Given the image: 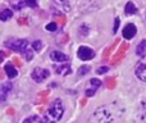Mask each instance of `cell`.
<instances>
[{
    "mask_svg": "<svg viewBox=\"0 0 146 123\" xmlns=\"http://www.w3.org/2000/svg\"><path fill=\"white\" fill-rule=\"evenodd\" d=\"M58 1H60V3H64V1H67V0H58Z\"/></svg>",
    "mask_w": 146,
    "mask_h": 123,
    "instance_id": "484cf974",
    "label": "cell"
},
{
    "mask_svg": "<svg viewBox=\"0 0 146 123\" xmlns=\"http://www.w3.org/2000/svg\"><path fill=\"white\" fill-rule=\"evenodd\" d=\"M71 72V67L69 65H62V67L56 68V73H63V74H68Z\"/></svg>",
    "mask_w": 146,
    "mask_h": 123,
    "instance_id": "5bb4252c",
    "label": "cell"
},
{
    "mask_svg": "<svg viewBox=\"0 0 146 123\" xmlns=\"http://www.w3.org/2000/svg\"><path fill=\"white\" fill-rule=\"evenodd\" d=\"M137 12V8L135 7V4L132 1H128L126 5V10H124V13H126V15H132V14H136Z\"/></svg>",
    "mask_w": 146,
    "mask_h": 123,
    "instance_id": "8fae6325",
    "label": "cell"
},
{
    "mask_svg": "<svg viewBox=\"0 0 146 123\" xmlns=\"http://www.w3.org/2000/svg\"><path fill=\"white\" fill-rule=\"evenodd\" d=\"M146 51V40H142L141 43L137 45V48H136V53H137V55H142Z\"/></svg>",
    "mask_w": 146,
    "mask_h": 123,
    "instance_id": "4fadbf2b",
    "label": "cell"
},
{
    "mask_svg": "<svg viewBox=\"0 0 146 123\" xmlns=\"http://www.w3.org/2000/svg\"><path fill=\"white\" fill-rule=\"evenodd\" d=\"M46 30L50 31V32H54V31H56V25L54 22L49 23V25H46Z\"/></svg>",
    "mask_w": 146,
    "mask_h": 123,
    "instance_id": "ffe728a7",
    "label": "cell"
},
{
    "mask_svg": "<svg viewBox=\"0 0 146 123\" xmlns=\"http://www.w3.org/2000/svg\"><path fill=\"white\" fill-rule=\"evenodd\" d=\"M63 113H64L63 104H62V101L59 100V99H56V100L53 101L50 108H49L48 112L45 113L44 119L38 123H56L63 117Z\"/></svg>",
    "mask_w": 146,
    "mask_h": 123,
    "instance_id": "7a4b0ae2",
    "label": "cell"
},
{
    "mask_svg": "<svg viewBox=\"0 0 146 123\" xmlns=\"http://www.w3.org/2000/svg\"><path fill=\"white\" fill-rule=\"evenodd\" d=\"M50 76V72H49L48 69H44V68H35V69L32 70V73H31V77H32L33 81H36V82H42V81H45L46 78Z\"/></svg>",
    "mask_w": 146,
    "mask_h": 123,
    "instance_id": "5b68a950",
    "label": "cell"
},
{
    "mask_svg": "<svg viewBox=\"0 0 146 123\" xmlns=\"http://www.w3.org/2000/svg\"><path fill=\"white\" fill-rule=\"evenodd\" d=\"M95 90H96V88H88V90H86V95H87V96H92L94 94H95Z\"/></svg>",
    "mask_w": 146,
    "mask_h": 123,
    "instance_id": "d4e9b609",
    "label": "cell"
},
{
    "mask_svg": "<svg viewBox=\"0 0 146 123\" xmlns=\"http://www.w3.org/2000/svg\"><path fill=\"white\" fill-rule=\"evenodd\" d=\"M50 58L53 62H58V63H64L68 61V55H66V54L60 53V51H51L50 53Z\"/></svg>",
    "mask_w": 146,
    "mask_h": 123,
    "instance_id": "ba28073f",
    "label": "cell"
},
{
    "mask_svg": "<svg viewBox=\"0 0 146 123\" xmlns=\"http://www.w3.org/2000/svg\"><path fill=\"white\" fill-rule=\"evenodd\" d=\"M137 32V28L133 23H128L126 27L123 28V37L127 39V40H131Z\"/></svg>",
    "mask_w": 146,
    "mask_h": 123,
    "instance_id": "52a82bcc",
    "label": "cell"
},
{
    "mask_svg": "<svg viewBox=\"0 0 146 123\" xmlns=\"http://www.w3.org/2000/svg\"><path fill=\"white\" fill-rule=\"evenodd\" d=\"M23 54H25V58L27 59V61H31V59L33 58V53H32V50H31V49H28V48L26 49V51H25Z\"/></svg>",
    "mask_w": 146,
    "mask_h": 123,
    "instance_id": "2e32d148",
    "label": "cell"
},
{
    "mask_svg": "<svg viewBox=\"0 0 146 123\" xmlns=\"http://www.w3.org/2000/svg\"><path fill=\"white\" fill-rule=\"evenodd\" d=\"M88 70H90L88 65H82V67L78 69V76H85L86 73H88Z\"/></svg>",
    "mask_w": 146,
    "mask_h": 123,
    "instance_id": "9a60e30c",
    "label": "cell"
},
{
    "mask_svg": "<svg viewBox=\"0 0 146 123\" xmlns=\"http://www.w3.org/2000/svg\"><path fill=\"white\" fill-rule=\"evenodd\" d=\"M32 48L35 49V50H40V49L42 48V43H41L40 40H36L35 43L32 44Z\"/></svg>",
    "mask_w": 146,
    "mask_h": 123,
    "instance_id": "d6986e66",
    "label": "cell"
},
{
    "mask_svg": "<svg viewBox=\"0 0 146 123\" xmlns=\"http://www.w3.org/2000/svg\"><path fill=\"white\" fill-rule=\"evenodd\" d=\"M35 119H37V117L36 116H32V117H30V118H27V119H25L23 121V123H32Z\"/></svg>",
    "mask_w": 146,
    "mask_h": 123,
    "instance_id": "cb8c5ba5",
    "label": "cell"
},
{
    "mask_svg": "<svg viewBox=\"0 0 146 123\" xmlns=\"http://www.w3.org/2000/svg\"><path fill=\"white\" fill-rule=\"evenodd\" d=\"M80 30H82V32H81V35H82V36H86L88 33V27H87V26H82Z\"/></svg>",
    "mask_w": 146,
    "mask_h": 123,
    "instance_id": "7402d4cb",
    "label": "cell"
},
{
    "mask_svg": "<svg viewBox=\"0 0 146 123\" xmlns=\"http://www.w3.org/2000/svg\"><path fill=\"white\" fill-rule=\"evenodd\" d=\"M4 69H5V73H7V76L9 78H14V77H17V74H18V72H17V69H15L14 67H13L12 64H7L4 67Z\"/></svg>",
    "mask_w": 146,
    "mask_h": 123,
    "instance_id": "30bf717a",
    "label": "cell"
},
{
    "mask_svg": "<svg viewBox=\"0 0 146 123\" xmlns=\"http://www.w3.org/2000/svg\"><path fill=\"white\" fill-rule=\"evenodd\" d=\"M119 23H121L119 18H115V19H114V28H113V32H114V33H115V32H117V30H118Z\"/></svg>",
    "mask_w": 146,
    "mask_h": 123,
    "instance_id": "44dd1931",
    "label": "cell"
},
{
    "mask_svg": "<svg viewBox=\"0 0 146 123\" xmlns=\"http://www.w3.org/2000/svg\"><path fill=\"white\" fill-rule=\"evenodd\" d=\"M77 55H78V58L82 59V61H90V59H92L94 57H95V53H94L92 49L87 48V46H81V48L78 49Z\"/></svg>",
    "mask_w": 146,
    "mask_h": 123,
    "instance_id": "8992f818",
    "label": "cell"
},
{
    "mask_svg": "<svg viewBox=\"0 0 146 123\" xmlns=\"http://www.w3.org/2000/svg\"><path fill=\"white\" fill-rule=\"evenodd\" d=\"M123 113V106L118 103H111L96 109L88 119V123H119Z\"/></svg>",
    "mask_w": 146,
    "mask_h": 123,
    "instance_id": "6da1fadb",
    "label": "cell"
},
{
    "mask_svg": "<svg viewBox=\"0 0 146 123\" xmlns=\"http://www.w3.org/2000/svg\"><path fill=\"white\" fill-rule=\"evenodd\" d=\"M108 69H109L108 67H100V68L98 69V73H99V74H103V73L108 72Z\"/></svg>",
    "mask_w": 146,
    "mask_h": 123,
    "instance_id": "603a6c76",
    "label": "cell"
},
{
    "mask_svg": "<svg viewBox=\"0 0 146 123\" xmlns=\"http://www.w3.org/2000/svg\"><path fill=\"white\" fill-rule=\"evenodd\" d=\"M12 15H13V12L10 9L1 10V12H0V19L1 21H8L9 18H12Z\"/></svg>",
    "mask_w": 146,
    "mask_h": 123,
    "instance_id": "7c38bea8",
    "label": "cell"
},
{
    "mask_svg": "<svg viewBox=\"0 0 146 123\" xmlns=\"http://www.w3.org/2000/svg\"><path fill=\"white\" fill-rule=\"evenodd\" d=\"M5 46L17 53H25L26 49L28 48V44L26 40H19V39H12V40L5 41Z\"/></svg>",
    "mask_w": 146,
    "mask_h": 123,
    "instance_id": "3957f363",
    "label": "cell"
},
{
    "mask_svg": "<svg viewBox=\"0 0 146 123\" xmlns=\"http://www.w3.org/2000/svg\"><path fill=\"white\" fill-rule=\"evenodd\" d=\"M10 88H12V85H10L9 82H5V83L0 85V100H5V98H7L8 92L10 91Z\"/></svg>",
    "mask_w": 146,
    "mask_h": 123,
    "instance_id": "9c48e42d",
    "label": "cell"
},
{
    "mask_svg": "<svg viewBox=\"0 0 146 123\" xmlns=\"http://www.w3.org/2000/svg\"><path fill=\"white\" fill-rule=\"evenodd\" d=\"M135 72H136V76L140 78V80L146 82V54L145 55H142L141 59L139 61Z\"/></svg>",
    "mask_w": 146,
    "mask_h": 123,
    "instance_id": "277c9868",
    "label": "cell"
},
{
    "mask_svg": "<svg viewBox=\"0 0 146 123\" xmlns=\"http://www.w3.org/2000/svg\"><path fill=\"white\" fill-rule=\"evenodd\" d=\"M90 83H91V86H92V88H98V87H100V85H101V82L99 80H96V78H92V80L90 81Z\"/></svg>",
    "mask_w": 146,
    "mask_h": 123,
    "instance_id": "e0dca14e",
    "label": "cell"
},
{
    "mask_svg": "<svg viewBox=\"0 0 146 123\" xmlns=\"http://www.w3.org/2000/svg\"><path fill=\"white\" fill-rule=\"evenodd\" d=\"M25 4L31 8H35L37 7V0H25Z\"/></svg>",
    "mask_w": 146,
    "mask_h": 123,
    "instance_id": "ac0fdd59",
    "label": "cell"
}]
</instances>
